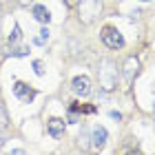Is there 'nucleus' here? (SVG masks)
Listing matches in <instances>:
<instances>
[{"label": "nucleus", "mask_w": 155, "mask_h": 155, "mask_svg": "<svg viewBox=\"0 0 155 155\" xmlns=\"http://www.w3.org/2000/svg\"><path fill=\"white\" fill-rule=\"evenodd\" d=\"M97 80H100V87L104 91H113L117 84V67L111 58L100 60V67H97Z\"/></svg>", "instance_id": "obj_1"}, {"label": "nucleus", "mask_w": 155, "mask_h": 155, "mask_svg": "<svg viewBox=\"0 0 155 155\" xmlns=\"http://www.w3.org/2000/svg\"><path fill=\"white\" fill-rule=\"evenodd\" d=\"M102 42L109 49H122L124 47L122 33H120L117 29H113V27H104V29H102Z\"/></svg>", "instance_id": "obj_2"}, {"label": "nucleus", "mask_w": 155, "mask_h": 155, "mask_svg": "<svg viewBox=\"0 0 155 155\" xmlns=\"http://www.w3.org/2000/svg\"><path fill=\"white\" fill-rule=\"evenodd\" d=\"M13 93H16V97L22 104H29L33 97H36V89H31L29 84H25V82H16L13 84Z\"/></svg>", "instance_id": "obj_3"}, {"label": "nucleus", "mask_w": 155, "mask_h": 155, "mask_svg": "<svg viewBox=\"0 0 155 155\" xmlns=\"http://www.w3.org/2000/svg\"><path fill=\"white\" fill-rule=\"evenodd\" d=\"M137 71H140V62H137V58H126V62H124V67H122V73H124V82H126V87L133 82V78L137 75Z\"/></svg>", "instance_id": "obj_4"}, {"label": "nucleus", "mask_w": 155, "mask_h": 155, "mask_svg": "<svg viewBox=\"0 0 155 155\" xmlns=\"http://www.w3.org/2000/svg\"><path fill=\"white\" fill-rule=\"evenodd\" d=\"M73 91L78 95H82V97H87V95H91V80L87 75H78V78H73Z\"/></svg>", "instance_id": "obj_5"}, {"label": "nucleus", "mask_w": 155, "mask_h": 155, "mask_svg": "<svg viewBox=\"0 0 155 155\" xmlns=\"http://www.w3.org/2000/svg\"><path fill=\"white\" fill-rule=\"evenodd\" d=\"M82 5H89V9H82V16H84V20L87 22H91L97 13H100V2L97 0H80Z\"/></svg>", "instance_id": "obj_6"}, {"label": "nucleus", "mask_w": 155, "mask_h": 155, "mask_svg": "<svg viewBox=\"0 0 155 155\" xmlns=\"http://www.w3.org/2000/svg\"><path fill=\"white\" fill-rule=\"evenodd\" d=\"M107 137H109V133L104 126H95L93 129V135H91V144L95 146V149H102L104 144H107Z\"/></svg>", "instance_id": "obj_7"}, {"label": "nucleus", "mask_w": 155, "mask_h": 155, "mask_svg": "<svg viewBox=\"0 0 155 155\" xmlns=\"http://www.w3.org/2000/svg\"><path fill=\"white\" fill-rule=\"evenodd\" d=\"M62 133H64V120L51 117V120H49V135H51V137H60Z\"/></svg>", "instance_id": "obj_8"}, {"label": "nucleus", "mask_w": 155, "mask_h": 155, "mask_svg": "<svg viewBox=\"0 0 155 155\" xmlns=\"http://www.w3.org/2000/svg\"><path fill=\"white\" fill-rule=\"evenodd\" d=\"M33 16H36V20H38V22H42V25H47L49 20H51L49 9H47V7H42V5H36V7H33Z\"/></svg>", "instance_id": "obj_9"}, {"label": "nucleus", "mask_w": 155, "mask_h": 155, "mask_svg": "<svg viewBox=\"0 0 155 155\" xmlns=\"http://www.w3.org/2000/svg\"><path fill=\"white\" fill-rule=\"evenodd\" d=\"M47 40H49V29H47V27H42V29H40V36L36 38V45H45Z\"/></svg>", "instance_id": "obj_10"}, {"label": "nucleus", "mask_w": 155, "mask_h": 155, "mask_svg": "<svg viewBox=\"0 0 155 155\" xmlns=\"http://www.w3.org/2000/svg\"><path fill=\"white\" fill-rule=\"evenodd\" d=\"M7 124H9V120H7V115H5V109L0 107V131H5Z\"/></svg>", "instance_id": "obj_11"}, {"label": "nucleus", "mask_w": 155, "mask_h": 155, "mask_svg": "<svg viewBox=\"0 0 155 155\" xmlns=\"http://www.w3.org/2000/svg\"><path fill=\"white\" fill-rule=\"evenodd\" d=\"M18 40H20V27L16 25V27H13V31H11V36H9V42L13 45V42H18Z\"/></svg>", "instance_id": "obj_12"}, {"label": "nucleus", "mask_w": 155, "mask_h": 155, "mask_svg": "<svg viewBox=\"0 0 155 155\" xmlns=\"http://www.w3.org/2000/svg\"><path fill=\"white\" fill-rule=\"evenodd\" d=\"M33 71H36V75H45V67H42V62H40V60L33 62Z\"/></svg>", "instance_id": "obj_13"}, {"label": "nucleus", "mask_w": 155, "mask_h": 155, "mask_svg": "<svg viewBox=\"0 0 155 155\" xmlns=\"http://www.w3.org/2000/svg\"><path fill=\"white\" fill-rule=\"evenodd\" d=\"M80 140H82V142H80V144H82V149H87V146H89V137H87V131H82V137H80Z\"/></svg>", "instance_id": "obj_14"}, {"label": "nucleus", "mask_w": 155, "mask_h": 155, "mask_svg": "<svg viewBox=\"0 0 155 155\" xmlns=\"http://www.w3.org/2000/svg\"><path fill=\"white\" fill-rule=\"evenodd\" d=\"M29 53V49H16V51H11V55H27Z\"/></svg>", "instance_id": "obj_15"}, {"label": "nucleus", "mask_w": 155, "mask_h": 155, "mask_svg": "<svg viewBox=\"0 0 155 155\" xmlns=\"http://www.w3.org/2000/svg\"><path fill=\"white\" fill-rule=\"evenodd\" d=\"M64 5L67 7H78V5H80V0H64Z\"/></svg>", "instance_id": "obj_16"}, {"label": "nucleus", "mask_w": 155, "mask_h": 155, "mask_svg": "<svg viewBox=\"0 0 155 155\" xmlns=\"http://www.w3.org/2000/svg\"><path fill=\"white\" fill-rule=\"evenodd\" d=\"M111 117H113V120H117V122H120V120H122V115H120L117 111H111Z\"/></svg>", "instance_id": "obj_17"}, {"label": "nucleus", "mask_w": 155, "mask_h": 155, "mask_svg": "<svg viewBox=\"0 0 155 155\" xmlns=\"http://www.w3.org/2000/svg\"><path fill=\"white\" fill-rule=\"evenodd\" d=\"M5 142H7V140H5V135H2V133H0V149L5 146Z\"/></svg>", "instance_id": "obj_18"}, {"label": "nucleus", "mask_w": 155, "mask_h": 155, "mask_svg": "<svg viewBox=\"0 0 155 155\" xmlns=\"http://www.w3.org/2000/svg\"><path fill=\"white\" fill-rule=\"evenodd\" d=\"M33 0H20V5H31Z\"/></svg>", "instance_id": "obj_19"}, {"label": "nucleus", "mask_w": 155, "mask_h": 155, "mask_svg": "<svg viewBox=\"0 0 155 155\" xmlns=\"http://www.w3.org/2000/svg\"><path fill=\"white\" fill-rule=\"evenodd\" d=\"M142 2H149V0H142Z\"/></svg>", "instance_id": "obj_20"}]
</instances>
